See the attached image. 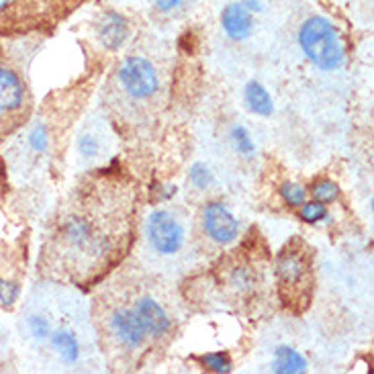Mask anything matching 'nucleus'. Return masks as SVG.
Returning <instances> with one entry per match:
<instances>
[{
    "mask_svg": "<svg viewBox=\"0 0 374 374\" xmlns=\"http://www.w3.org/2000/svg\"><path fill=\"white\" fill-rule=\"evenodd\" d=\"M139 193L123 170L82 176L60 207L39 258L47 278L88 291L115 272L135 244Z\"/></svg>",
    "mask_w": 374,
    "mask_h": 374,
    "instance_id": "nucleus-1",
    "label": "nucleus"
},
{
    "mask_svg": "<svg viewBox=\"0 0 374 374\" xmlns=\"http://www.w3.org/2000/svg\"><path fill=\"white\" fill-rule=\"evenodd\" d=\"M94 319L105 354H113L127 366L141 362L158 341L172 333L168 307L150 291L103 294L94 307Z\"/></svg>",
    "mask_w": 374,
    "mask_h": 374,
    "instance_id": "nucleus-2",
    "label": "nucleus"
},
{
    "mask_svg": "<svg viewBox=\"0 0 374 374\" xmlns=\"http://www.w3.org/2000/svg\"><path fill=\"white\" fill-rule=\"evenodd\" d=\"M313 260V249L301 238H292L276 258L278 296L291 313H303L311 305L315 289Z\"/></svg>",
    "mask_w": 374,
    "mask_h": 374,
    "instance_id": "nucleus-3",
    "label": "nucleus"
},
{
    "mask_svg": "<svg viewBox=\"0 0 374 374\" xmlns=\"http://www.w3.org/2000/svg\"><path fill=\"white\" fill-rule=\"evenodd\" d=\"M33 94L15 62L0 45V141L29 121Z\"/></svg>",
    "mask_w": 374,
    "mask_h": 374,
    "instance_id": "nucleus-4",
    "label": "nucleus"
},
{
    "mask_svg": "<svg viewBox=\"0 0 374 374\" xmlns=\"http://www.w3.org/2000/svg\"><path fill=\"white\" fill-rule=\"evenodd\" d=\"M299 45L305 55L321 70H337L344 66V45L332 23L323 17H311L299 31Z\"/></svg>",
    "mask_w": 374,
    "mask_h": 374,
    "instance_id": "nucleus-5",
    "label": "nucleus"
},
{
    "mask_svg": "<svg viewBox=\"0 0 374 374\" xmlns=\"http://www.w3.org/2000/svg\"><path fill=\"white\" fill-rule=\"evenodd\" d=\"M117 84L125 98L133 103H152L160 92V76L154 64L141 55H129L119 64Z\"/></svg>",
    "mask_w": 374,
    "mask_h": 374,
    "instance_id": "nucleus-6",
    "label": "nucleus"
},
{
    "mask_svg": "<svg viewBox=\"0 0 374 374\" xmlns=\"http://www.w3.org/2000/svg\"><path fill=\"white\" fill-rule=\"evenodd\" d=\"M148 240L162 256L178 253L184 246V227L170 211H154L148 219Z\"/></svg>",
    "mask_w": 374,
    "mask_h": 374,
    "instance_id": "nucleus-7",
    "label": "nucleus"
},
{
    "mask_svg": "<svg viewBox=\"0 0 374 374\" xmlns=\"http://www.w3.org/2000/svg\"><path fill=\"white\" fill-rule=\"evenodd\" d=\"M203 229L213 242L225 246V244H231L240 235V221L223 203L211 201L207 207L203 208Z\"/></svg>",
    "mask_w": 374,
    "mask_h": 374,
    "instance_id": "nucleus-8",
    "label": "nucleus"
},
{
    "mask_svg": "<svg viewBox=\"0 0 374 374\" xmlns=\"http://www.w3.org/2000/svg\"><path fill=\"white\" fill-rule=\"evenodd\" d=\"M221 25H223V31L233 42H244L251 35V29H253L251 12L244 4H229L221 15Z\"/></svg>",
    "mask_w": 374,
    "mask_h": 374,
    "instance_id": "nucleus-9",
    "label": "nucleus"
},
{
    "mask_svg": "<svg viewBox=\"0 0 374 374\" xmlns=\"http://www.w3.org/2000/svg\"><path fill=\"white\" fill-rule=\"evenodd\" d=\"M51 346L53 350L57 352V356L68 362V364H74L80 356V344H78V337L70 330H57V332H51Z\"/></svg>",
    "mask_w": 374,
    "mask_h": 374,
    "instance_id": "nucleus-10",
    "label": "nucleus"
},
{
    "mask_svg": "<svg viewBox=\"0 0 374 374\" xmlns=\"http://www.w3.org/2000/svg\"><path fill=\"white\" fill-rule=\"evenodd\" d=\"M98 35H100V42L107 47H111V49L119 47L127 35V25H125L123 17H119L117 12H109L105 17V23L100 25Z\"/></svg>",
    "mask_w": 374,
    "mask_h": 374,
    "instance_id": "nucleus-11",
    "label": "nucleus"
},
{
    "mask_svg": "<svg viewBox=\"0 0 374 374\" xmlns=\"http://www.w3.org/2000/svg\"><path fill=\"white\" fill-rule=\"evenodd\" d=\"M274 371L276 373H305L307 360L292 348H278L274 354Z\"/></svg>",
    "mask_w": 374,
    "mask_h": 374,
    "instance_id": "nucleus-12",
    "label": "nucleus"
},
{
    "mask_svg": "<svg viewBox=\"0 0 374 374\" xmlns=\"http://www.w3.org/2000/svg\"><path fill=\"white\" fill-rule=\"evenodd\" d=\"M246 103L258 115H270L272 113V98L268 90L260 82H249L246 86Z\"/></svg>",
    "mask_w": 374,
    "mask_h": 374,
    "instance_id": "nucleus-13",
    "label": "nucleus"
},
{
    "mask_svg": "<svg viewBox=\"0 0 374 374\" xmlns=\"http://www.w3.org/2000/svg\"><path fill=\"white\" fill-rule=\"evenodd\" d=\"M301 219L305 223H319L323 219H328V207L326 203H319V201H311V203H303L301 205Z\"/></svg>",
    "mask_w": 374,
    "mask_h": 374,
    "instance_id": "nucleus-14",
    "label": "nucleus"
},
{
    "mask_svg": "<svg viewBox=\"0 0 374 374\" xmlns=\"http://www.w3.org/2000/svg\"><path fill=\"white\" fill-rule=\"evenodd\" d=\"M337 184L332 180H319L311 186V195L315 197V201L319 203H333L337 199Z\"/></svg>",
    "mask_w": 374,
    "mask_h": 374,
    "instance_id": "nucleus-15",
    "label": "nucleus"
},
{
    "mask_svg": "<svg viewBox=\"0 0 374 374\" xmlns=\"http://www.w3.org/2000/svg\"><path fill=\"white\" fill-rule=\"evenodd\" d=\"M280 195H283V199L287 201L289 207H301L307 201V190L301 184H294V182H287L280 188Z\"/></svg>",
    "mask_w": 374,
    "mask_h": 374,
    "instance_id": "nucleus-16",
    "label": "nucleus"
},
{
    "mask_svg": "<svg viewBox=\"0 0 374 374\" xmlns=\"http://www.w3.org/2000/svg\"><path fill=\"white\" fill-rule=\"evenodd\" d=\"M201 362H203V366H207L213 373H229L231 371V362L223 354H208V356L201 358Z\"/></svg>",
    "mask_w": 374,
    "mask_h": 374,
    "instance_id": "nucleus-17",
    "label": "nucleus"
},
{
    "mask_svg": "<svg viewBox=\"0 0 374 374\" xmlns=\"http://www.w3.org/2000/svg\"><path fill=\"white\" fill-rule=\"evenodd\" d=\"M29 332H31V335H35L37 339H45V337L51 335V326L42 315H33V317H29Z\"/></svg>",
    "mask_w": 374,
    "mask_h": 374,
    "instance_id": "nucleus-18",
    "label": "nucleus"
},
{
    "mask_svg": "<svg viewBox=\"0 0 374 374\" xmlns=\"http://www.w3.org/2000/svg\"><path fill=\"white\" fill-rule=\"evenodd\" d=\"M17 299H19V285L12 283V280L0 278V303L10 307Z\"/></svg>",
    "mask_w": 374,
    "mask_h": 374,
    "instance_id": "nucleus-19",
    "label": "nucleus"
},
{
    "mask_svg": "<svg viewBox=\"0 0 374 374\" xmlns=\"http://www.w3.org/2000/svg\"><path fill=\"white\" fill-rule=\"evenodd\" d=\"M231 137H233V143H235V148H238L242 154H251V152H253V143H251L248 131H246L244 127H233V131H231Z\"/></svg>",
    "mask_w": 374,
    "mask_h": 374,
    "instance_id": "nucleus-20",
    "label": "nucleus"
},
{
    "mask_svg": "<svg viewBox=\"0 0 374 374\" xmlns=\"http://www.w3.org/2000/svg\"><path fill=\"white\" fill-rule=\"evenodd\" d=\"M190 180L197 188H205L211 182V172L203 164H195L190 170Z\"/></svg>",
    "mask_w": 374,
    "mask_h": 374,
    "instance_id": "nucleus-21",
    "label": "nucleus"
},
{
    "mask_svg": "<svg viewBox=\"0 0 374 374\" xmlns=\"http://www.w3.org/2000/svg\"><path fill=\"white\" fill-rule=\"evenodd\" d=\"M80 152L84 156H94L98 152V141L94 137H82L80 139Z\"/></svg>",
    "mask_w": 374,
    "mask_h": 374,
    "instance_id": "nucleus-22",
    "label": "nucleus"
},
{
    "mask_svg": "<svg viewBox=\"0 0 374 374\" xmlns=\"http://www.w3.org/2000/svg\"><path fill=\"white\" fill-rule=\"evenodd\" d=\"M186 0H156V6L162 10V12H172L176 8H180Z\"/></svg>",
    "mask_w": 374,
    "mask_h": 374,
    "instance_id": "nucleus-23",
    "label": "nucleus"
},
{
    "mask_svg": "<svg viewBox=\"0 0 374 374\" xmlns=\"http://www.w3.org/2000/svg\"><path fill=\"white\" fill-rule=\"evenodd\" d=\"M55 6H57V10L62 12V15H66L68 10H72V8H76V6H80L84 0H51Z\"/></svg>",
    "mask_w": 374,
    "mask_h": 374,
    "instance_id": "nucleus-24",
    "label": "nucleus"
},
{
    "mask_svg": "<svg viewBox=\"0 0 374 374\" xmlns=\"http://www.w3.org/2000/svg\"><path fill=\"white\" fill-rule=\"evenodd\" d=\"M242 4L248 8L249 12H251V10H262V6H264L262 0H242Z\"/></svg>",
    "mask_w": 374,
    "mask_h": 374,
    "instance_id": "nucleus-25",
    "label": "nucleus"
},
{
    "mask_svg": "<svg viewBox=\"0 0 374 374\" xmlns=\"http://www.w3.org/2000/svg\"><path fill=\"white\" fill-rule=\"evenodd\" d=\"M0 190H2V188H0Z\"/></svg>",
    "mask_w": 374,
    "mask_h": 374,
    "instance_id": "nucleus-26",
    "label": "nucleus"
}]
</instances>
